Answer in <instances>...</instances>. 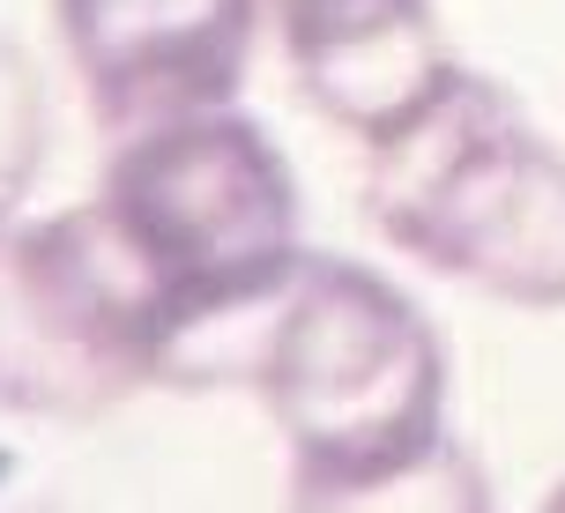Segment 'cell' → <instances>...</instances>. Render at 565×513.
I'll return each mask as SVG.
<instances>
[{"mask_svg": "<svg viewBox=\"0 0 565 513\" xmlns=\"http://www.w3.org/2000/svg\"><path fill=\"white\" fill-rule=\"evenodd\" d=\"M157 380H254V342L306 268L298 171L260 119L186 113L119 135L89 194Z\"/></svg>", "mask_w": 565, "mask_h": 513, "instance_id": "obj_1", "label": "cell"}, {"mask_svg": "<svg viewBox=\"0 0 565 513\" xmlns=\"http://www.w3.org/2000/svg\"><path fill=\"white\" fill-rule=\"evenodd\" d=\"M254 387L290 455L298 506H387L454 469L447 342L402 284L312 254L254 342Z\"/></svg>", "mask_w": 565, "mask_h": 513, "instance_id": "obj_2", "label": "cell"}, {"mask_svg": "<svg viewBox=\"0 0 565 513\" xmlns=\"http://www.w3.org/2000/svg\"><path fill=\"white\" fill-rule=\"evenodd\" d=\"M365 149V216L395 254L499 306L565 313V149L499 75L454 67Z\"/></svg>", "mask_w": 565, "mask_h": 513, "instance_id": "obj_3", "label": "cell"}, {"mask_svg": "<svg viewBox=\"0 0 565 513\" xmlns=\"http://www.w3.org/2000/svg\"><path fill=\"white\" fill-rule=\"evenodd\" d=\"M157 380V350L119 284L89 201L23 224L0 216V409L97 425Z\"/></svg>", "mask_w": 565, "mask_h": 513, "instance_id": "obj_4", "label": "cell"}, {"mask_svg": "<svg viewBox=\"0 0 565 513\" xmlns=\"http://www.w3.org/2000/svg\"><path fill=\"white\" fill-rule=\"evenodd\" d=\"M268 0H53L67 67L113 135L238 97Z\"/></svg>", "mask_w": 565, "mask_h": 513, "instance_id": "obj_5", "label": "cell"}, {"mask_svg": "<svg viewBox=\"0 0 565 513\" xmlns=\"http://www.w3.org/2000/svg\"><path fill=\"white\" fill-rule=\"evenodd\" d=\"M268 15L298 97L358 142L402 127L461 67L431 0H268Z\"/></svg>", "mask_w": 565, "mask_h": 513, "instance_id": "obj_6", "label": "cell"}, {"mask_svg": "<svg viewBox=\"0 0 565 513\" xmlns=\"http://www.w3.org/2000/svg\"><path fill=\"white\" fill-rule=\"evenodd\" d=\"M45 164V83L15 38H0V216L30 194Z\"/></svg>", "mask_w": 565, "mask_h": 513, "instance_id": "obj_7", "label": "cell"}]
</instances>
